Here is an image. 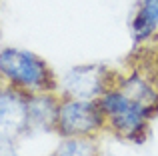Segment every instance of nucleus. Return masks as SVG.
Wrapping results in <instances>:
<instances>
[{
    "mask_svg": "<svg viewBox=\"0 0 158 156\" xmlns=\"http://www.w3.org/2000/svg\"><path fill=\"white\" fill-rule=\"evenodd\" d=\"M130 36L140 48L158 42V0H138L130 20Z\"/></svg>",
    "mask_w": 158,
    "mask_h": 156,
    "instance_id": "7",
    "label": "nucleus"
},
{
    "mask_svg": "<svg viewBox=\"0 0 158 156\" xmlns=\"http://www.w3.org/2000/svg\"><path fill=\"white\" fill-rule=\"evenodd\" d=\"M0 78L4 84L26 94L56 92L58 76L50 64L36 52L24 48H0Z\"/></svg>",
    "mask_w": 158,
    "mask_h": 156,
    "instance_id": "1",
    "label": "nucleus"
},
{
    "mask_svg": "<svg viewBox=\"0 0 158 156\" xmlns=\"http://www.w3.org/2000/svg\"><path fill=\"white\" fill-rule=\"evenodd\" d=\"M54 130L58 136H98L106 130L104 114L96 100L60 96Z\"/></svg>",
    "mask_w": 158,
    "mask_h": 156,
    "instance_id": "3",
    "label": "nucleus"
},
{
    "mask_svg": "<svg viewBox=\"0 0 158 156\" xmlns=\"http://www.w3.org/2000/svg\"><path fill=\"white\" fill-rule=\"evenodd\" d=\"M0 156H20V154L12 140H2L0 138Z\"/></svg>",
    "mask_w": 158,
    "mask_h": 156,
    "instance_id": "10",
    "label": "nucleus"
},
{
    "mask_svg": "<svg viewBox=\"0 0 158 156\" xmlns=\"http://www.w3.org/2000/svg\"><path fill=\"white\" fill-rule=\"evenodd\" d=\"M96 102L104 114L108 132L130 142H142L146 138L150 122L156 116L150 108L128 98L116 84L108 88Z\"/></svg>",
    "mask_w": 158,
    "mask_h": 156,
    "instance_id": "2",
    "label": "nucleus"
},
{
    "mask_svg": "<svg viewBox=\"0 0 158 156\" xmlns=\"http://www.w3.org/2000/svg\"><path fill=\"white\" fill-rule=\"evenodd\" d=\"M60 104L58 92L28 94V130L26 132H56V114Z\"/></svg>",
    "mask_w": 158,
    "mask_h": 156,
    "instance_id": "6",
    "label": "nucleus"
},
{
    "mask_svg": "<svg viewBox=\"0 0 158 156\" xmlns=\"http://www.w3.org/2000/svg\"><path fill=\"white\" fill-rule=\"evenodd\" d=\"M2 84H4V82H2V78H0V88H2Z\"/></svg>",
    "mask_w": 158,
    "mask_h": 156,
    "instance_id": "11",
    "label": "nucleus"
},
{
    "mask_svg": "<svg viewBox=\"0 0 158 156\" xmlns=\"http://www.w3.org/2000/svg\"><path fill=\"white\" fill-rule=\"evenodd\" d=\"M52 156H100L96 136H60Z\"/></svg>",
    "mask_w": 158,
    "mask_h": 156,
    "instance_id": "8",
    "label": "nucleus"
},
{
    "mask_svg": "<svg viewBox=\"0 0 158 156\" xmlns=\"http://www.w3.org/2000/svg\"><path fill=\"white\" fill-rule=\"evenodd\" d=\"M148 48H150L152 54L148 56L146 60H142L138 66H142L144 70H148V74L152 76V80H154V82H156V86H158V50H156L154 46H148Z\"/></svg>",
    "mask_w": 158,
    "mask_h": 156,
    "instance_id": "9",
    "label": "nucleus"
},
{
    "mask_svg": "<svg viewBox=\"0 0 158 156\" xmlns=\"http://www.w3.org/2000/svg\"><path fill=\"white\" fill-rule=\"evenodd\" d=\"M116 80H118V72L102 64H80L68 68L58 76L56 92L68 98L98 100L108 88L116 84Z\"/></svg>",
    "mask_w": 158,
    "mask_h": 156,
    "instance_id": "4",
    "label": "nucleus"
},
{
    "mask_svg": "<svg viewBox=\"0 0 158 156\" xmlns=\"http://www.w3.org/2000/svg\"><path fill=\"white\" fill-rule=\"evenodd\" d=\"M28 94L2 84L0 88V138L16 142L28 130Z\"/></svg>",
    "mask_w": 158,
    "mask_h": 156,
    "instance_id": "5",
    "label": "nucleus"
},
{
    "mask_svg": "<svg viewBox=\"0 0 158 156\" xmlns=\"http://www.w3.org/2000/svg\"><path fill=\"white\" fill-rule=\"evenodd\" d=\"M154 48H156V50H158V42H156V44H154Z\"/></svg>",
    "mask_w": 158,
    "mask_h": 156,
    "instance_id": "12",
    "label": "nucleus"
}]
</instances>
